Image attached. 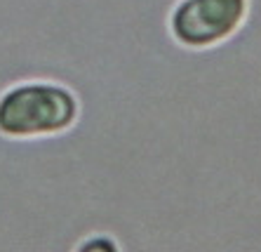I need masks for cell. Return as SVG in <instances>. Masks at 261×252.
<instances>
[{"mask_svg": "<svg viewBox=\"0 0 261 252\" xmlns=\"http://www.w3.org/2000/svg\"><path fill=\"white\" fill-rule=\"evenodd\" d=\"M78 116V102L66 87L24 83L0 97V132L7 137H43L64 132Z\"/></svg>", "mask_w": 261, "mask_h": 252, "instance_id": "cell-1", "label": "cell"}, {"mask_svg": "<svg viewBox=\"0 0 261 252\" xmlns=\"http://www.w3.org/2000/svg\"><path fill=\"white\" fill-rule=\"evenodd\" d=\"M245 14L247 0H181L170 17V31L186 47H212L240 29Z\"/></svg>", "mask_w": 261, "mask_h": 252, "instance_id": "cell-2", "label": "cell"}, {"mask_svg": "<svg viewBox=\"0 0 261 252\" xmlns=\"http://www.w3.org/2000/svg\"><path fill=\"white\" fill-rule=\"evenodd\" d=\"M75 252H120L116 245V240H111L109 236H92L85 243H80Z\"/></svg>", "mask_w": 261, "mask_h": 252, "instance_id": "cell-3", "label": "cell"}]
</instances>
